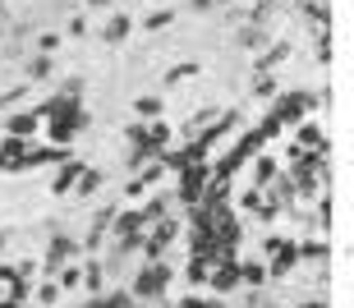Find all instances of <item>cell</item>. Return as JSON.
<instances>
[{
	"mask_svg": "<svg viewBox=\"0 0 354 308\" xmlns=\"http://www.w3.org/2000/svg\"><path fill=\"white\" fill-rule=\"evenodd\" d=\"M263 193L276 202V207H286V212L295 207V198H299V189H295V180H290V175H276V180L263 189Z\"/></svg>",
	"mask_w": 354,
	"mask_h": 308,
	"instance_id": "11",
	"label": "cell"
},
{
	"mask_svg": "<svg viewBox=\"0 0 354 308\" xmlns=\"http://www.w3.org/2000/svg\"><path fill=\"white\" fill-rule=\"evenodd\" d=\"M295 10L304 14V23H308V28H327V19H331L327 0H295Z\"/></svg>",
	"mask_w": 354,
	"mask_h": 308,
	"instance_id": "15",
	"label": "cell"
},
{
	"mask_svg": "<svg viewBox=\"0 0 354 308\" xmlns=\"http://www.w3.org/2000/svg\"><path fill=\"white\" fill-rule=\"evenodd\" d=\"M0 175H5V171H0Z\"/></svg>",
	"mask_w": 354,
	"mask_h": 308,
	"instance_id": "41",
	"label": "cell"
},
{
	"mask_svg": "<svg viewBox=\"0 0 354 308\" xmlns=\"http://www.w3.org/2000/svg\"><path fill=\"white\" fill-rule=\"evenodd\" d=\"M32 51H37V55H55V51H60V32H41Z\"/></svg>",
	"mask_w": 354,
	"mask_h": 308,
	"instance_id": "29",
	"label": "cell"
},
{
	"mask_svg": "<svg viewBox=\"0 0 354 308\" xmlns=\"http://www.w3.org/2000/svg\"><path fill=\"white\" fill-rule=\"evenodd\" d=\"M216 5H230V0H216Z\"/></svg>",
	"mask_w": 354,
	"mask_h": 308,
	"instance_id": "40",
	"label": "cell"
},
{
	"mask_svg": "<svg viewBox=\"0 0 354 308\" xmlns=\"http://www.w3.org/2000/svg\"><path fill=\"white\" fill-rule=\"evenodd\" d=\"M276 0H253V10H249V23H258V28H272V19H276Z\"/></svg>",
	"mask_w": 354,
	"mask_h": 308,
	"instance_id": "24",
	"label": "cell"
},
{
	"mask_svg": "<svg viewBox=\"0 0 354 308\" xmlns=\"http://www.w3.org/2000/svg\"><path fill=\"white\" fill-rule=\"evenodd\" d=\"M295 308H327V299H299Z\"/></svg>",
	"mask_w": 354,
	"mask_h": 308,
	"instance_id": "36",
	"label": "cell"
},
{
	"mask_svg": "<svg viewBox=\"0 0 354 308\" xmlns=\"http://www.w3.org/2000/svg\"><path fill=\"white\" fill-rule=\"evenodd\" d=\"M133 32V14L129 10H111L102 23V46H120V41Z\"/></svg>",
	"mask_w": 354,
	"mask_h": 308,
	"instance_id": "8",
	"label": "cell"
},
{
	"mask_svg": "<svg viewBox=\"0 0 354 308\" xmlns=\"http://www.w3.org/2000/svg\"><path fill=\"white\" fill-rule=\"evenodd\" d=\"M286 55H290L286 41H272V51H258V60H253V74H258V69H272V74H276V69L286 65Z\"/></svg>",
	"mask_w": 354,
	"mask_h": 308,
	"instance_id": "17",
	"label": "cell"
},
{
	"mask_svg": "<svg viewBox=\"0 0 354 308\" xmlns=\"http://www.w3.org/2000/svg\"><path fill=\"white\" fill-rule=\"evenodd\" d=\"M249 166H253V189H267V184L276 180V175H281V161L267 157V152H258V157H253Z\"/></svg>",
	"mask_w": 354,
	"mask_h": 308,
	"instance_id": "13",
	"label": "cell"
},
{
	"mask_svg": "<svg viewBox=\"0 0 354 308\" xmlns=\"http://www.w3.org/2000/svg\"><path fill=\"white\" fill-rule=\"evenodd\" d=\"M83 32H88V19L74 14V19H69V37H83Z\"/></svg>",
	"mask_w": 354,
	"mask_h": 308,
	"instance_id": "34",
	"label": "cell"
},
{
	"mask_svg": "<svg viewBox=\"0 0 354 308\" xmlns=\"http://www.w3.org/2000/svg\"><path fill=\"white\" fill-rule=\"evenodd\" d=\"M37 129H41V115L37 110H14V115H5V134L10 138H37Z\"/></svg>",
	"mask_w": 354,
	"mask_h": 308,
	"instance_id": "9",
	"label": "cell"
},
{
	"mask_svg": "<svg viewBox=\"0 0 354 308\" xmlns=\"http://www.w3.org/2000/svg\"><path fill=\"white\" fill-rule=\"evenodd\" d=\"M295 148L327 152V134H322V124H317V120H299V124H295Z\"/></svg>",
	"mask_w": 354,
	"mask_h": 308,
	"instance_id": "10",
	"label": "cell"
},
{
	"mask_svg": "<svg viewBox=\"0 0 354 308\" xmlns=\"http://www.w3.org/2000/svg\"><path fill=\"white\" fill-rule=\"evenodd\" d=\"M295 253H299V262H327V240H304V244H295Z\"/></svg>",
	"mask_w": 354,
	"mask_h": 308,
	"instance_id": "21",
	"label": "cell"
},
{
	"mask_svg": "<svg viewBox=\"0 0 354 308\" xmlns=\"http://www.w3.org/2000/svg\"><path fill=\"white\" fill-rule=\"evenodd\" d=\"M189 10H194V14H212V10H216V0H189Z\"/></svg>",
	"mask_w": 354,
	"mask_h": 308,
	"instance_id": "35",
	"label": "cell"
},
{
	"mask_svg": "<svg viewBox=\"0 0 354 308\" xmlns=\"http://www.w3.org/2000/svg\"><path fill=\"white\" fill-rule=\"evenodd\" d=\"M207 180H212V161H194V166L175 171V198H180L184 207H194V202L203 198Z\"/></svg>",
	"mask_w": 354,
	"mask_h": 308,
	"instance_id": "4",
	"label": "cell"
},
{
	"mask_svg": "<svg viewBox=\"0 0 354 308\" xmlns=\"http://www.w3.org/2000/svg\"><path fill=\"white\" fill-rule=\"evenodd\" d=\"M171 23H175V10H152V14L143 19L147 32H161V28H171Z\"/></svg>",
	"mask_w": 354,
	"mask_h": 308,
	"instance_id": "26",
	"label": "cell"
},
{
	"mask_svg": "<svg viewBox=\"0 0 354 308\" xmlns=\"http://www.w3.org/2000/svg\"><path fill=\"white\" fill-rule=\"evenodd\" d=\"M55 97H69V102H83V79H65Z\"/></svg>",
	"mask_w": 354,
	"mask_h": 308,
	"instance_id": "31",
	"label": "cell"
},
{
	"mask_svg": "<svg viewBox=\"0 0 354 308\" xmlns=\"http://www.w3.org/2000/svg\"><path fill=\"white\" fill-rule=\"evenodd\" d=\"M102 281H106V262L102 258H88V262H83V285H88V295H102Z\"/></svg>",
	"mask_w": 354,
	"mask_h": 308,
	"instance_id": "18",
	"label": "cell"
},
{
	"mask_svg": "<svg viewBox=\"0 0 354 308\" xmlns=\"http://www.w3.org/2000/svg\"><path fill=\"white\" fill-rule=\"evenodd\" d=\"M83 308H133V295L129 290H111V295H92V304Z\"/></svg>",
	"mask_w": 354,
	"mask_h": 308,
	"instance_id": "22",
	"label": "cell"
},
{
	"mask_svg": "<svg viewBox=\"0 0 354 308\" xmlns=\"http://www.w3.org/2000/svg\"><path fill=\"white\" fill-rule=\"evenodd\" d=\"M55 299H60V285H55V281L37 285V304H55Z\"/></svg>",
	"mask_w": 354,
	"mask_h": 308,
	"instance_id": "32",
	"label": "cell"
},
{
	"mask_svg": "<svg viewBox=\"0 0 354 308\" xmlns=\"http://www.w3.org/2000/svg\"><path fill=\"white\" fill-rule=\"evenodd\" d=\"M102 184H106V175H102V171H92V166H83L79 184H74V198H92V193H97Z\"/></svg>",
	"mask_w": 354,
	"mask_h": 308,
	"instance_id": "20",
	"label": "cell"
},
{
	"mask_svg": "<svg viewBox=\"0 0 354 308\" xmlns=\"http://www.w3.org/2000/svg\"><path fill=\"white\" fill-rule=\"evenodd\" d=\"M276 5H295V0H276Z\"/></svg>",
	"mask_w": 354,
	"mask_h": 308,
	"instance_id": "39",
	"label": "cell"
},
{
	"mask_svg": "<svg viewBox=\"0 0 354 308\" xmlns=\"http://www.w3.org/2000/svg\"><path fill=\"white\" fill-rule=\"evenodd\" d=\"M161 110H166L161 97H133V115L138 120H161Z\"/></svg>",
	"mask_w": 354,
	"mask_h": 308,
	"instance_id": "23",
	"label": "cell"
},
{
	"mask_svg": "<svg viewBox=\"0 0 354 308\" xmlns=\"http://www.w3.org/2000/svg\"><path fill=\"white\" fill-rule=\"evenodd\" d=\"M207 285H212V295H230V290H239V253H221L216 258L212 271H207Z\"/></svg>",
	"mask_w": 354,
	"mask_h": 308,
	"instance_id": "5",
	"label": "cell"
},
{
	"mask_svg": "<svg viewBox=\"0 0 354 308\" xmlns=\"http://www.w3.org/2000/svg\"><path fill=\"white\" fill-rule=\"evenodd\" d=\"M239 46L249 55H258L263 46H272V28H258V23H244L239 28Z\"/></svg>",
	"mask_w": 354,
	"mask_h": 308,
	"instance_id": "14",
	"label": "cell"
},
{
	"mask_svg": "<svg viewBox=\"0 0 354 308\" xmlns=\"http://www.w3.org/2000/svg\"><path fill=\"white\" fill-rule=\"evenodd\" d=\"M28 88H32V83H14V88H5V93H0V110L19 106V102H24V97H28Z\"/></svg>",
	"mask_w": 354,
	"mask_h": 308,
	"instance_id": "27",
	"label": "cell"
},
{
	"mask_svg": "<svg viewBox=\"0 0 354 308\" xmlns=\"http://www.w3.org/2000/svg\"><path fill=\"white\" fill-rule=\"evenodd\" d=\"M263 253H267V281H281V276H290V271L299 267V253H295V240H286V235H267L263 240Z\"/></svg>",
	"mask_w": 354,
	"mask_h": 308,
	"instance_id": "3",
	"label": "cell"
},
{
	"mask_svg": "<svg viewBox=\"0 0 354 308\" xmlns=\"http://www.w3.org/2000/svg\"><path fill=\"white\" fill-rule=\"evenodd\" d=\"M171 281H175V267L166 262V258H161V262H143V267L133 271V290H129V295L147 299V304H161L166 290H171Z\"/></svg>",
	"mask_w": 354,
	"mask_h": 308,
	"instance_id": "2",
	"label": "cell"
},
{
	"mask_svg": "<svg viewBox=\"0 0 354 308\" xmlns=\"http://www.w3.org/2000/svg\"><path fill=\"white\" fill-rule=\"evenodd\" d=\"M198 74H203V65H194V60H189V65L166 69V83H184V79H198Z\"/></svg>",
	"mask_w": 354,
	"mask_h": 308,
	"instance_id": "28",
	"label": "cell"
},
{
	"mask_svg": "<svg viewBox=\"0 0 354 308\" xmlns=\"http://www.w3.org/2000/svg\"><path fill=\"white\" fill-rule=\"evenodd\" d=\"M83 166H88V161L69 152V157L60 161V166H55V175H51V193H60V198H65V193H74V184H79Z\"/></svg>",
	"mask_w": 354,
	"mask_h": 308,
	"instance_id": "6",
	"label": "cell"
},
{
	"mask_svg": "<svg viewBox=\"0 0 354 308\" xmlns=\"http://www.w3.org/2000/svg\"><path fill=\"white\" fill-rule=\"evenodd\" d=\"M83 5H88V10H111L115 0H83Z\"/></svg>",
	"mask_w": 354,
	"mask_h": 308,
	"instance_id": "37",
	"label": "cell"
},
{
	"mask_svg": "<svg viewBox=\"0 0 354 308\" xmlns=\"http://www.w3.org/2000/svg\"><path fill=\"white\" fill-rule=\"evenodd\" d=\"M5 244H10V235H5V230H0V253H5Z\"/></svg>",
	"mask_w": 354,
	"mask_h": 308,
	"instance_id": "38",
	"label": "cell"
},
{
	"mask_svg": "<svg viewBox=\"0 0 354 308\" xmlns=\"http://www.w3.org/2000/svg\"><path fill=\"white\" fill-rule=\"evenodd\" d=\"M276 93H281V79H276L272 69H258V74H253V97H263V102H272Z\"/></svg>",
	"mask_w": 354,
	"mask_h": 308,
	"instance_id": "19",
	"label": "cell"
},
{
	"mask_svg": "<svg viewBox=\"0 0 354 308\" xmlns=\"http://www.w3.org/2000/svg\"><path fill=\"white\" fill-rule=\"evenodd\" d=\"M207 271H212L207 258H189V267H184V281H189V285H207Z\"/></svg>",
	"mask_w": 354,
	"mask_h": 308,
	"instance_id": "25",
	"label": "cell"
},
{
	"mask_svg": "<svg viewBox=\"0 0 354 308\" xmlns=\"http://www.w3.org/2000/svg\"><path fill=\"white\" fill-rule=\"evenodd\" d=\"M239 212H249V216H258V221H276V216H281V207H276L272 198H267L263 189H244V193H239Z\"/></svg>",
	"mask_w": 354,
	"mask_h": 308,
	"instance_id": "7",
	"label": "cell"
},
{
	"mask_svg": "<svg viewBox=\"0 0 354 308\" xmlns=\"http://www.w3.org/2000/svg\"><path fill=\"white\" fill-rule=\"evenodd\" d=\"M51 74H55V60H51V55H37V51H32L24 60V83H46Z\"/></svg>",
	"mask_w": 354,
	"mask_h": 308,
	"instance_id": "12",
	"label": "cell"
},
{
	"mask_svg": "<svg viewBox=\"0 0 354 308\" xmlns=\"http://www.w3.org/2000/svg\"><path fill=\"white\" fill-rule=\"evenodd\" d=\"M239 285H249V290H263L267 285V267L258 258H239Z\"/></svg>",
	"mask_w": 354,
	"mask_h": 308,
	"instance_id": "16",
	"label": "cell"
},
{
	"mask_svg": "<svg viewBox=\"0 0 354 308\" xmlns=\"http://www.w3.org/2000/svg\"><path fill=\"white\" fill-rule=\"evenodd\" d=\"M322 102H327V93H304V88H290V93H276V97H272L267 120H276L281 129H295V124L308 120V115H313Z\"/></svg>",
	"mask_w": 354,
	"mask_h": 308,
	"instance_id": "1",
	"label": "cell"
},
{
	"mask_svg": "<svg viewBox=\"0 0 354 308\" xmlns=\"http://www.w3.org/2000/svg\"><path fill=\"white\" fill-rule=\"evenodd\" d=\"M175 308H225V304H221V299H203V295H184Z\"/></svg>",
	"mask_w": 354,
	"mask_h": 308,
	"instance_id": "30",
	"label": "cell"
},
{
	"mask_svg": "<svg viewBox=\"0 0 354 308\" xmlns=\"http://www.w3.org/2000/svg\"><path fill=\"white\" fill-rule=\"evenodd\" d=\"M124 198H129V202H143V198H147V189L138 184V180H129V184H124Z\"/></svg>",
	"mask_w": 354,
	"mask_h": 308,
	"instance_id": "33",
	"label": "cell"
}]
</instances>
